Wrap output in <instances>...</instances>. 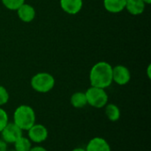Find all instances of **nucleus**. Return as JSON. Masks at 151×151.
I'll list each match as a JSON object with an SVG mask.
<instances>
[{"mask_svg":"<svg viewBox=\"0 0 151 151\" xmlns=\"http://www.w3.org/2000/svg\"><path fill=\"white\" fill-rule=\"evenodd\" d=\"M17 15L19 19L24 23H30L32 22L36 15L35 9L33 5L24 3L17 11Z\"/></svg>","mask_w":151,"mask_h":151,"instance_id":"obj_8","label":"nucleus"},{"mask_svg":"<svg viewBox=\"0 0 151 151\" xmlns=\"http://www.w3.org/2000/svg\"><path fill=\"white\" fill-rule=\"evenodd\" d=\"M8 122H9V117L7 112L2 107H0V133L4 128V127L8 124Z\"/></svg>","mask_w":151,"mask_h":151,"instance_id":"obj_18","label":"nucleus"},{"mask_svg":"<svg viewBox=\"0 0 151 151\" xmlns=\"http://www.w3.org/2000/svg\"><path fill=\"white\" fill-rule=\"evenodd\" d=\"M0 151H8V143L4 140H0Z\"/></svg>","mask_w":151,"mask_h":151,"instance_id":"obj_19","label":"nucleus"},{"mask_svg":"<svg viewBox=\"0 0 151 151\" xmlns=\"http://www.w3.org/2000/svg\"><path fill=\"white\" fill-rule=\"evenodd\" d=\"M86 151H111L109 142L102 137H94L88 142Z\"/></svg>","mask_w":151,"mask_h":151,"instance_id":"obj_10","label":"nucleus"},{"mask_svg":"<svg viewBox=\"0 0 151 151\" xmlns=\"http://www.w3.org/2000/svg\"><path fill=\"white\" fill-rule=\"evenodd\" d=\"M150 70H151V65H148V68H147V75H148V78H149V79H150L151 78Z\"/></svg>","mask_w":151,"mask_h":151,"instance_id":"obj_21","label":"nucleus"},{"mask_svg":"<svg viewBox=\"0 0 151 151\" xmlns=\"http://www.w3.org/2000/svg\"><path fill=\"white\" fill-rule=\"evenodd\" d=\"M146 4L142 0H127L125 10H127L131 15L138 16L144 12Z\"/></svg>","mask_w":151,"mask_h":151,"instance_id":"obj_11","label":"nucleus"},{"mask_svg":"<svg viewBox=\"0 0 151 151\" xmlns=\"http://www.w3.org/2000/svg\"><path fill=\"white\" fill-rule=\"evenodd\" d=\"M3 5L10 11H17L25 2V0H1Z\"/></svg>","mask_w":151,"mask_h":151,"instance_id":"obj_16","label":"nucleus"},{"mask_svg":"<svg viewBox=\"0 0 151 151\" xmlns=\"http://www.w3.org/2000/svg\"><path fill=\"white\" fill-rule=\"evenodd\" d=\"M13 145L16 151H29L33 146V143L27 137L22 135L13 143Z\"/></svg>","mask_w":151,"mask_h":151,"instance_id":"obj_15","label":"nucleus"},{"mask_svg":"<svg viewBox=\"0 0 151 151\" xmlns=\"http://www.w3.org/2000/svg\"><path fill=\"white\" fill-rule=\"evenodd\" d=\"M70 104L73 107L76 109H81L84 108L86 105H88L85 92L78 91L73 93L70 97Z\"/></svg>","mask_w":151,"mask_h":151,"instance_id":"obj_13","label":"nucleus"},{"mask_svg":"<svg viewBox=\"0 0 151 151\" xmlns=\"http://www.w3.org/2000/svg\"><path fill=\"white\" fill-rule=\"evenodd\" d=\"M131 81V73L130 70L123 65H117L112 66V81L119 86H125Z\"/></svg>","mask_w":151,"mask_h":151,"instance_id":"obj_6","label":"nucleus"},{"mask_svg":"<svg viewBox=\"0 0 151 151\" xmlns=\"http://www.w3.org/2000/svg\"><path fill=\"white\" fill-rule=\"evenodd\" d=\"M0 134L2 136V140H4L7 143L13 144L19 138L23 135V131L13 122H8V124L4 127Z\"/></svg>","mask_w":151,"mask_h":151,"instance_id":"obj_7","label":"nucleus"},{"mask_svg":"<svg viewBox=\"0 0 151 151\" xmlns=\"http://www.w3.org/2000/svg\"><path fill=\"white\" fill-rule=\"evenodd\" d=\"M23 132L27 131L34 124L36 123V115L35 110L27 104L18 106L13 112V121Z\"/></svg>","mask_w":151,"mask_h":151,"instance_id":"obj_2","label":"nucleus"},{"mask_svg":"<svg viewBox=\"0 0 151 151\" xmlns=\"http://www.w3.org/2000/svg\"><path fill=\"white\" fill-rule=\"evenodd\" d=\"M88 104L96 109H102L109 103V96L104 88L90 86L86 91Z\"/></svg>","mask_w":151,"mask_h":151,"instance_id":"obj_4","label":"nucleus"},{"mask_svg":"<svg viewBox=\"0 0 151 151\" xmlns=\"http://www.w3.org/2000/svg\"><path fill=\"white\" fill-rule=\"evenodd\" d=\"M127 0H104V9L111 13H119L125 10Z\"/></svg>","mask_w":151,"mask_h":151,"instance_id":"obj_12","label":"nucleus"},{"mask_svg":"<svg viewBox=\"0 0 151 151\" xmlns=\"http://www.w3.org/2000/svg\"><path fill=\"white\" fill-rule=\"evenodd\" d=\"M72 151H86L85 148H75Z\"/></svg>","mask_w":151,"mask_h":151,"instance_id":"obj_22","label":"nucleus"},{"mask_svg":"<svg viewBox=\"0 0 151 151\" xmlns=\"http://www.w3.org/2000/svg\"><path fill=\"white\" fill-rule=\"evenodd\" d=\"M11 151H16V150H11Z\"/></svg>","mask_w":151,"mask_h":151,"instance_id":"obj_24","label":"nucleus"},{"mask_svg":"<svg viewBox=\"0 0 151 151\" xmlns=\"http://www.w3.org/2000/svg\"><path fill=\"white\" fill-rule=\"evenodd\" d=\"M29 151H48L44 147L36 145V146H32V148L29 150Z\"/></svg>","mask_w":151,"mask_h":151,"instance_id":"obj_20","label":"nucleus"},{"mask_svg":"<svg viewBox=\"0 0 151 151\" xmlns=\"http://www.w3.org/2000/svg\"><path fill=\"white\" fill-rule=\"evenodd\" d=\"M90 86L106 89L112 84V65L106 61L96 63L89 71Z\"/></svg>","mask_w":151,"mask_h":151,"instance_id":"obj_1","label":"nucleus"},{"mask_svg":"<svg viewBox=\"0 0 151 151\" xmlns=\"http://www.w3.org/2000/svg\"><path fill=\"white\" fill-rule=\"evenodd\" d=\"M27 138L32 143L40 144L45 142L48 138L49 132L45 126L42 124H34L27 131Z\"/></svg>","mask_w":151,"mask_h":151,"instance_id":"obj_5","label":"nucleus"},{"mask_svg":"<svg viewBox=\"0 0 151 151\" xmlns=\"http://www.w3.org/2000/svg\"><path fill=\"white\" fill-rule=\"evenodd\" d=\"M146 4H150L151 3V0H142Z\"/></svg>","mask_w":151,"mask_h":151,"instance_id":"obj_23","label":"nucleus"},{"mask_svg":"<svg viewBox=\"0 0 151 151\" xmlns=\"http://www.w3.org/2000/svg\"><path fill=\"white\" fill-rule=\"evenodd\" d=\"M56 81L52 74L46 72H40L35 73L30 81V85L32 88L42 94L48 93L51 91L55 86Z\"/></svg>","mask_w":151,"mask_h":151,"instance_id":"obj_3","label":"nucleus"},{"mask_svg":"<svg viewBox=\"0 0 151 151\" xmlns=\"http://www.w3.org/2000/svg\"><path fill=\"white\" fill-rule=\"evenodd\" d=\"M104 108H105V110H104L105 116L110 121L116 122L120 119L121 111H120V109L119 108L118 105H116L114 104H109L108 103L104 106Z\"/></svg>","mask_w":151,"mask_h":151,"instance_id":"obj_14","label":"nucleus"},{"mask_svg":"<svg viewBox=\"0 0 151 151\" xmlns=\"http://www.w3.org/2000/svg\"><path fill=\"white\" fill-rule=\"evenodd\" d=\"M61 9L69 15L78 14L83 6V0H59Z\"/></svg>","mask_w":151,"mask_h":151,"instance_id":"obj_9","label":"nucleus"},{"mask_svg":"<svg viewBox=\"0 0 151 151\" xmlns=\"http://www.w3.org/2000/svg\"><path fill=\"white\" fill-rule=\"evenodd\" d=\"M10 99L8 90L2 85H0V107L5 105Z\"/></svg>","mask_w":151,"mask_h":151,"instance_id":"obj_17","label":"nucleus"}]
</instances>
